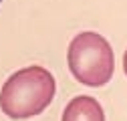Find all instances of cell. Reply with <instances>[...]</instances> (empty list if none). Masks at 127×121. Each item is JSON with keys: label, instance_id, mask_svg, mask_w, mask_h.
Listing matches in <instances>:
<instances>
[{"label": "cell", "instance_id": "277c9868", "mask_svg": "<svg viewBox=\"0 0 127 121\" xmlns=\"http://www.w3.org/2000/svg\"><path fill=\"white\" fill-rule=\"evenodd\" d=\"M123 71H125V75H127V51H125V57H123Z\"/></svg>", "mask_w": 127, "mask_h": 121}, {"label": "cell", "instance_id": "7a4b0ae2", "mask_svg": "<svg viewBox=\"0 0 127 121\" xmlns=\"http://www.w3.org/2000/svg\"><path fill=\"white\" fill-rule=\"evenodd\" d=\"M71 75L87 87H103L115 71V57L111 44L97 32L77 34L67 51Z\"/></svg>", "mask_w": 127, "mask_h": 121}, {"label": "cell", "instance_id": "5b68a950", "mask_svg": "<svg viewBox=\"0 0 127 121\" xmlns=\"http://www.w3.org/2000/svg\"><path fill=\"white\" fill-rule=\"evenodd\" d=\"M0 2H2V0H0Z\"/></svg>", "mask_w": 127, "mask_h": 121}, {"label": "cell", "instance_id": "3957f363", "mask_svg": "<svg viewBox=\"0 0 127 121\" xmlns=\"http://www.w3.org/2000/svg\"><path fill=\"white\" fill-rule=\"evenodd\" d=\"M61 121H105V113L97 99L81 95L69 101Z\"/></svg>", "mask_w": 127, "mask_h": 121}, {"label": "cell", "instance_id": "6da1fadb", "mask_svg": "<svg viewBox=\"0 0 127 121\" xmlns=\"http://www.w3.org/2000/svg\"><path fill=\"white\" fill-rule=\"evenodd\" d=\"M57 91L55 77L44 67H24L10 75L0 91V109L10 119L40 115Z\"/></svg>", "mask_w": 127, "mask_h": 121}]
</instances>
